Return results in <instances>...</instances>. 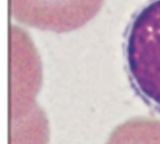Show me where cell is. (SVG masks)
I'll list each match as a JSON object with an SVG mask.
<instances>
[{"mask_svg": "<svg viewBox=\"0 0 160 144\" xmlns=\"http://www.w3.org/2000/svg\"><path fill=\"white\" fill-rule=\"evenodd\" d=\"M104 0H10L20 22L40 29L64 32L81 27L100 9Z\"/></svg>", "mask_w": 160, "mask_h": 144, "instance_id": "obj_2", "label": "cell"}, {"mask_svg": "<svg viewBox=\"0 0 160 144\" xmlns=\"http://www.w3.org/2000/svg\"><path fill=\"white\" fill-rule=\"evenodd\" d=\"M125 56L135 90L160 110V0H149L133 17L127 31Z\"/></svg>", "mask_w": 160, "mask_h": 144, "instance_id": "obj_1", "label": "cell"}]
</instances>
